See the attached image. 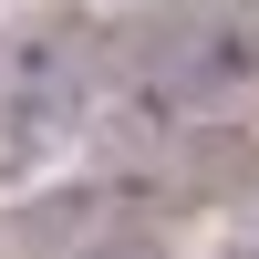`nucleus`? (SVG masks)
I'll list each match as a JSON object with an SVG mask.
<instances>
[{"instance_id":"f257e3e1","label":"nucleus","mask_w":259,"mask_h":259,"mask_svg":"<svg viewBox=\"0 0 259 259\" xmlns=\"http://www.w3.org/2000/svg\"><path fill=\"white\" fill-rule=\"evenodd\" d=\"M124 94L156 124H218L259 94V0H177L135 31Z\"/></svg>"},{"instance_id":"f03ea898","label":"nucleus","mask_w":259,"mask_h":259,"mask_svg":"<svg viewBox=\"0 0 259 259\" xmlns=\"http://www.w3.org/2000/svg\"><path fill=\"white\" fill-rule=\"evenodd\" d=\"M94 73H104V41L83 21H21L0 41V156H31L52 145L62 124L94 104Z\"/></svg>"}]
</instances>
